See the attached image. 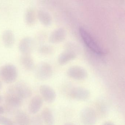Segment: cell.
<instances>
[{
  "mask_svg": "<svg viewBox=\"0 0 125 125\" xmlns=\"http://www.w3.org/2000/svg\"><path fill=\"white\" fill-rule=\"evenodd\" d=\"M42 118L46 125H54V119L52 112L48 107H45L42 110Z\"/></svg>",
  "mask_w": 125,
  "mask_h": 125,
  "instance_id": "obj_19",
  "label": "cell"
},
{
  "mask_svg": "<svg viewBox=\"0 0 125 125\" xmlns=\"http://www.w3.org/2000/svg\"><path fill=\"white\" fill-rule=\"evenodd\" d=\"M35 45L34 41L30 36L24 37L19 42L18 48L22 54H31Z\"/></svg>",
  "mask_w": 125,
  "mask_h": 125,
  "instance_id": "obj_8",
  "label": "cell"
},
{
  "mask_svg": "<svg viewBox=\"0 0 125 125\" xmlns=\"http://www.w3.org/2000/svg\"><path fill=\"white\" fill-rule=\"evenodd\" d=\"M19 61L22 67L26 71H31L35 69V61L31 54H22Z\"/></svg>",
  "mask_w": 125,
  "mask_h": 125,
  "instance_id": "obj_13",
  "label": "cell"
},
{
  "mask_svg": "<svg viewBox=\"0 0 125 125\" xmlns=\"http://www.w3.org/2000/svg\"><path fill=\"white\" fill-rule=\"evenodd\" d=\"M39 92L43 100L47 103H52L56 99L57 94L55 91L49 85H41L39 87Z\"/></svg>",
  "mask_w": 125,
  "mask_h": 125,
  "instance_id": "obj_9",
  "label": "cell"
},
{
  "mask_svg": "<svg viewBox=\"0 0 125 125\" xmlns=\"http://www.w3.org/2000/svg\"><path fill=\"white\" fill-rule=\"evenodd\" d=\"M37 19V11L33 6L28 7L24 14V21L26 25L30 27L34 26Z\"/></svg>",
  "mask_w": 125,
  "mask_h": 125,
  "instance_id": "obj_11",
  "label": "cell"
},
{
  "mask_svg": "<svg viewBox=\"0 0 125 125\" xmlns=\"http://www.w3.org/2000/svg\"><path fill=\"white\" fill-rule=\"evenodd\" d=\"M70 95L74 99L80 101H85L89 99L91 94L89 90L86 88L76 87L71 90Z\"/></svg>",
  "mask_w": 125,
  "mask_h": 125,
  "instance_id": "obj_10",
  "label": "cell"
},
{
  "mask_svg": "<svg viewBox=\"0 0 125 125\" xmlns=\"http://www.w3.org/2000/svg\"><path fill=\"white\" fill-rule=\"evenodd\" d=\"M18 72L16 66L11 63H7L0 68V77L5 83H13L18 77Z\"/></svg>",
  "mask_w": 125,
  "mask_h": 125,
  "instance_id": "obj_2",
  "label": "cell"
},
{
  "mask_svg": "<svg viewBox=\"0 0 125 125\" xmlns=\"http://www.w3.org/2000/svg\"><path fill=\"white\" fill-rule=\"evenodd\" d=\"M2 41L4 46L10 48L13 46L15 42V36L13 31L10 30L4 31L2 35Z\"/></svg>",
  "mask_w": 125,
  "mask_h": 125,
  "instance_id": "obj_15",
  "label": "cell"
},
{
  "mask_svg": "<svg viewBox=\"0 0 125 125\" xmlns=\"http://www.w3.org/2000/svg\"><path fill=\"white\" fill-rule=\"evenodd\" d=\"M2 87V82L0 80V90L1 89Z\"/></svg>",
  "mask_w": 125,
  "mask_h": 125,
  "instance_id": "obj_26",
  "label": "cell"
},
{
  "mask_svg": "<svg viewBox=\"0 0 125 125\" xmlns=\"http://www.w3.org/2000/svg\"><path fill=\"white\" fill-rule=\"evenodd\" d=\"M11 87L22 99L30 98L32 94L31 88L24 81L18 82Z\"/></svg>",
  "mask_w": 125,
  "mask_h": 125,
  "instance_id": "obj_5",
  "label": "cell"
},
{
  "mask_svg": "<svg viewBox=\"0 0 125 125\" xmlns=\"http://www.w3.org/2000/svg\"><path fill=\"white\" fill-rule=\"evenodd\" d=\"M3 98L2 97V96L0 95V104L2 102V101Z\"/></svg>",
  "mask_w": 125,
  "mask_h": 125,
  "instance_id": "obj_27",
  "label": "cell"
},
{
  "mask_svg": "<svg viewBox=\"0 0 125 125\" xmlns=\"http://www.w3.org/2000/svg\"><path fill=\"white\" fill-rule=\"evenodd\" d=\"M4 111L5 110L3 107L2 106H0V115L3 114L4 112Z\"/></svg>",
  "mask_w": 125,
  "mask_h": 125,
  "instance_id": "obj_23",
  "label": "cell"
},
{
  "mask_svg": "<svg viewBox=\"0 0 125 125\" xmlns=\"http://www.w3.org/2000/svg\"><path fill=\"white\" fill-rule=\"evenodd\" d=\"M76 54L73 51L66 50L62 52L59 55L58 62L61 65L66 64L67 63L76 58Z\"/></svg>",
  "mask_w": 125,
  "mask_h": 125,
  "instance_id": "obj_17",
  "label": "cell"
},
{
  "mask_svg": "<svg viewBox=\"0 0 125 125\" xmlns=\"http://www.w3.org/2000/svg\"><path fill=\"white\" fill-rule=\"evenodd\" d=\"M0 124L1 125H14L13 121L7 117L0 115Z\"/></svg>",
  "mask_w": 125,
  "mask_h": 125,
  "instance_id": "obj_22",
  "label": "cell"
},
{
  "mask_svg": "<svg viewBox=\"0 0 125 125\" xmlns=\"http://www.w3.org/2000/svg\"><path fill=\"white\" fill-rule=\"evenodd\" d=\"M43 100L41 96L37 95L31 99L28 106V110L32 114H35L41 109L43 104Z\"/></svg>",
  "mask_w": 125,
  "mask_h": 125,
  "instance_id": "obj_14",
  "label": "cell"
},
{
  "mask_svg": "<svg viewBox=\"0 0 125 125\" xmlns=\"http://www.w3.org/2000/svg\"><path fill=\"white\" fill-rule=\"evenodd\" d=\"M31 124L32 125H44L42 117L39 115L33 116L31 119Z\"/></svg>",
  "mask_w": 125,
  "mask_h": 125,
  "instance_id": "obj_21",
  "label": "cell"
},
{
  "mask_svg": "<svg viewBox=\"0 0 125 125\" xmlns=\"http://www.w3.org/2000/svg\"><path fill=\"white\" fill-rule=\"evenodd\" d=\"M66 37V32L64 28H60L53 31L49 37V41L52 43H57L64 41Z\"/></svg>",
  "mask_w": 125,
  "mask_h": 125,
  "instance_id": "obj_12",
  "label": "cell"
},
{
  "mask_svg": "<svg viewBox=\"0 0 125 125\" xmlns=\"http://www.w3.org/2000/svg\"><path fill=\"white\" fill-rule=\"evenodd\" d=\"M54 51V49L50 45L44 44L39 47L38 49L39 53L42 55H47L51 54Z\"/></svg>",
  "mask_w": 125,
  "mask_h": 125,
  "instance_id": "obj_20",
  "label": "cell"
},
{
  "mask_svg": "<svg viewBox=\"0 0 125 125\" xmlns=\"http://www.w3.org/2000/svg\"><path fill=\"white\" fill-rule=\"evenodd\" d=\"M35 69L36 77L40 80H47L51 78L53 74L52 67L47 62H41L35 66Z\"/></svg>",
  "mask_w": 125,
  "mask_h": 125,
  "instance_id": "obj_3",
  "label": "cell"
},
{
  "mask_svg": "<svg viewBox=\"0 0 125 125\" xmlns=\"http://www.w3.org/2000/svg\"><path fill=\"white\" fill-rule=\"evenodd\" d=\"M22 99L14 91L11 87L9 88L6 95L5 101L8 106L10 108H16L20 106Z\"/></svg>",
  "mask_w": 125,
  "mask_h": 125,
  "instance_id": "obj_6",
  "label": "cell"
},
{
  "mask_svg": "<svg viewBox=\"0 0 125 125\" xmlns=\"http://www.w3.org/2000/svg\"><path fill=\"white\" fill-rule=\"evenodd\" d=\"M15 119L19 125H30L31 119L28 115L22 110H18L15 113Z\"/></svg>",
  "mask_w": 125,
  "mask_h": 125,
  "instance_id": "obj_18",
  "label": "cell"
},
{
  "mask_svg": "<svg viewBox=\"0 0 125 125\" xmlns=\"http://www.w3.org/2000/svg\"><path fill=\"white\" fill-rule=\"evenodd\" d=\"M80 119L84 125H94L96 121L95 112L91 107H84L80 112Z\"/></svg>",
  "mask_w": 125,
  "mask_h": 125,
  "instance_id": "obj_4",
  "label": "cell"
},
{
  "mask_svg": "<svg viewBox=\"0 0 125 125\" xmlns=\"http://www.w3.org/2000/svg\"><path fill=\"white\" fill-rule=\"evenodd\" d=\"M75 125L73 123H66L64 125Z\"/></svg>",
  "mask_w": 125,
  "mask_h": 125,
  "instance_id": "obj_25",
  "label": "cell"
},
{
  "mask_svg": "<svg viewBox=\"0 0 125 125\" xmlns=\"http://www.w3.org/2000/svg\"><path fill=\"white\" fill-rule=\"evenodd\" d=\"M79 32L83 42L91 51L98 54H104L105 52L103 48L84 28L80 27L79 28Z\"/></svg>",
  "mask_w": 125,
  "mask_h": 125,
  "instance_id": "obj_1",
  "label": "cell"
},
{
  "mask_svg": "<svg viewBox=\"0 0 125 125\" xmlns=\"http://www.w3.org/2000/svg\"><path fill=\"white\" fill-rule=\"evenodd\" d=\"M67 74L70 78L78 80L85 79L88 75L86 70L79 66L70 67L67 71Z\"/></svg>",
  "mask_w": 125,
  "mask_h": 125,
  "instance_id": "obj_7",
  "label": "cell"
},
{
  "mask_svg": "<svg viewBox=\"0 0 125 125\" xmlns=\"http://www.w3.org/2000/svg\"><path fill=\"white\" fill-rule=\"evenodd\" d=\"M37 19L44 26H50L52 22L51 14L44 9H39L37 10Z\"/></svg>",
  "mask_w": 125,
  "mask_h": 125,
  "instance_id": "obj_16",
  "label": "cell"
},
{
  "mask_svg": "<svg viewBox=\"0 0 125 125\" xmlns=\"http://www.w3.org/2000/svg\"><path fill=\"white\" fill-rule=\"evenodd\" d=\"M102 125H115L112 123L109 122H106L104 123Z\"/></svg>",
  "mask_w": 125,
  "mask_h": 125,
  "instance_id": "obj_24",
  "label": "cell"
}]
</instances>
